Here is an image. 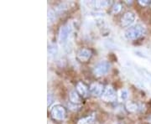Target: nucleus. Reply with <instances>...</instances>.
I'll use <instances>...</instances> for the list:
<instances>
[{
  "label": "nucleus",
  "instance_id": "423d86ee",
  "mask_svg": "<svg viewBox=\"0 0 151 124\" xmlns=\"http://www.w3.org/2000/svg\"><path fill=\"white\" fill-rule=\"evenodd\" d=\"M135 15L132 12H127L124 14L121 19V25L124 28L129 27L130 25L134 22Z\"/></svg>",
  "mask_w": 151,
  "mask_h": 124
},
{
  "label": "nucleus",
  "instance_id": "39448f33",
  "mask_svg": "<svg viewBox=\"0 0 151 124\" xmlns=\"http://www.w3.org/2000/svg\"><path fill=\"white\" fill-rule=\"evenodd\" d=\"M102 98H103V100H104L105 102H114L116 99V92L113 87H111V86L106 87L104 90V92L102 95Z\"/></svg>",
  "mask_w": 151,
  "mask_h": 124
},
{
  "label": "nucleus",
  "instance_id": "0eeeda50",
  "mask_svg": "<svg viewBox=\"0 0 151 124\" xmlns=\"http://www.w3.org/2000/svg\"><path fill=\"white\" fill-rule=\"evenodd\" d=\"M70 32V28L69 25H64L60 28L59 32V41L60 44H65L68 37H69V34Z\"/></svg>",
  "mask_w": 151,
  "mask_h": 124
},
{
  "label": "nucleus",
  "instance_id": "ddd939ff",
  "mask_svg": "<svg viewBox=\"0 0 151 124\" xmlns=\"http://www.w3.org/2000/svg\"><path fill=\"white\" fill-rule=\"evenodd\" d=\"M93 121V117L92 116H88L86 118H81L78 122L77 124H91Z\"/></svg>",
  "mask_w": 151,
  "mask_h": 124
},
{
  "label": "nucleus",
  "instance_id": "9d476101",
  "mask_svg": "<svg viewBox=\"0 0 151 124\" xmlns=\"http://www.w3.org/2000/svg\"><path fill=\"white\" fill-rule=\"evenodd\" d=\"M70 102L74 104H78L81 102V96L77 93V92L76 91H72L70 93Z\"/></svg>",
  "mask_w": 151,
  "mask_h": 124
},
{
  "label": "nucleus",
  "instance_id": "aec40b11",
  "mask_svg": "<svg viewBox=\"0 0 151 124\" xmlns=\"http://www.w3.org/2000/svg\"><path fill=\"white\" fill-rule=\"evenodd\" d=\"M150 123H151V119H150Z\"/></svg>",
  "mask_w": 151,
  "mask_h": 124
},
{
  "label": "nucleus",
  "instance_id": "a211bd4d",
  "mask_svg": "<svg viewBox=\"0 0 151 124\" xmlns=\"http://www.w3.org/2000/svg\"><path fill=\"white\" fill-rule=\"evenodd\" d=\"M139 4H140L142 6H146L150 4L151 2L150 1H149V0H144V1H139Z\"/></svg>",
  "mask_w": 151,
  "mask_h": 124
},
{
  "label": "nucleus",
  "instance_id": "f3484780",
  "mask_svg": "<svg viewBox=\"0 0 151 124\" xmlns=\"http://www.w3.org/2000/svg\"><path fill=\"white\" fill-rule=\"evenodd\" d=\"M55 19V14L52 11H50L48 13V19L50 22H53Z\"/></svg>",
  "mask_w": 151,
  "mask_h": 124
},
{
  "label": "nucleus",
  "instance_id": "dca6fc26",
  "mask_svg": "<svg viewBox=\"0 0 151 124\" xmlns=\"http://www.w3.org/2000/svg\"><path fill=\"white\" fill-rule=\"evenodd\" d=\"M129 97V93H128V91L127 90H123L122 92H121V98L123 99V100H125V99H127Z\"/></svg>",
  "mask_w": 151,
  "mask_h": 124
},
{
  "label": "nucleus",
  "instance_id": "2eb2a0df",
  "mask_svg": "<svg viewBox=\"0 0 151 124\" xmlns=\"http://www.w3.org/2000/svg\"><path fill=\"white\" fill-rule=\"evenodd\" d=\"M120 10H121V5H120L119 4H116L115 5L113 6V13L118 14Z\"/></svg>",
  "mask_w": 151,
  "mask_h": 124
},
{
  "label": "nucleus",
  "instance_id": "4468645a",
  "mask_svg": "<svg viewBox=\"0 0 151 124\" xmlns=\"http://www.w3.org/2000/svg\"><path fill=\"white\" fill-rule=\"evenodd\" d=\"M48 52L50 55H55L57 53V49L55 44H50L48 48Z\"/></svg>",
  "mask_w": 151,
  "mask_h": 124
},
{
  "label": "nucleus",
  "instance_id": "f03ea898",
  "mask_svg": "<svg viewBox=\"0 0 151 124\" xmlns=\"http://www.w3.org/2000/svg\"><path fill=\"white\" fill-rule=\"evenodd\" d=\"M51 117L54 120L62 121L66 117V111L64 107L60 105H56L51 110Z\"/></svg>",
  "mask_w": 151,
  "mask_h": 124
},
{
  "label": "nucleus",
  "instance_id": "20e7f679",
  "mask_svg": "<svg viewBox=\"0 0 151 124\" xmlns=\"http://www.w3.org/2000/svg\"><path fill=\"white\" fill-rule=\"evenodd\" d=\"M92 52L89 49H81L76 54V58L81 62H86L91 59Z\"/></svg>",
  "mask_w": 151,
  "mask_h": 124
},
{
  "label": "nucleus",
  "instance_id": "7ed1b4c3",
  "mask_svg": "<svg viewBox=\"0 0 151 124\" xmlns=\"http://www.w3.org/2000/svg\"><path fill=\"white\" fill-rule=\"evenodd\" d=\"M110 69V64L108 61H101L94 68V74L97 76H101L107 74Z\"/></svg>",
  "mask_w": 151,
  "mask_h": 124
},
{
  "label": "nucleus",
  "instance_id": "f8f14e48",
  "mask_svg": "<svg viewBox=\"0 0 151 124\" xmlns=\"http://www.w3.org/2000/svg\"><path fill=\"white\" fill-rule=\"evenodd\" d=\"M111 2L108 1H96V2H92V4L97 7V8H105L108 7V5H110Z\"/></svg>",
  "mask_w": 151,
  "mask_h": 124
},
{
  "label": "nucleus",
  "instance_id": "6ab92c4d",
  "mask_svg": "<svg viewBox=\"0 0 151 124\" xmlns=\"http://www.w3.org/2000/svg\"><path fill=\"white\" fill-rule=\"evenodd\" d=\"M52 102V95L51 94H48V105L50 106Z\"/></svg>",
  "mask_w": 151,
  "mask_h": 124
},
{
  "label": "nucleus",
  "instance_id": "412c9836",
  "mask_svg": "<svg viewBox=\"0 0 151 124\" xmlns=\"http://www.w3.org/2000/svg\"><path fill=\"white\" fill-rule=\"evenodd\" d=\"M119 124H122V123H119Z\"/></svg>",
  "mask_w": 151,
  "mask_h": 124
},
{
  "label": "nucleus",
  "instance_id": "f257e3e1",
  "mask_svg": "<svg viewBox=\"0 0 151 124\" xmlns=\"http://www.w3.org/2000/svg\"><path fill=\"white\" fill-rule=\"evenodd\" d=\"M145 32V28L140 24H137L129 28L124 33V36L128 39H136L139 38L141 35H143Z\"/></svg>",
  "mask_w": 151,
  "mask_h": 124
},
{
  "label": "nucleus",
  "instance_id": "6e6552de",
  "mask_svg": "<svg viewBox=\"0 0 151 124\" xmlns=\"http://www.w3.org/2000/svg\"><path fill=\"white\" fill-rule=\"evenodd\" d=\"M89 90H90V92L92 93L93 96H100V95H103L105 88H104V86L103 84L94 82L90 86Z\"/></svg>",
  "mask_w": 151,
  "mask_h": 124
},
{
  "label": "nucleus",
  "instance_id": "1a4fd4ad",
  "mask_svg": "<svg viewBox=\"0 0 151 124\" xmlns=\"http://www.w3.org/2000/svg\"><path fill=\"white\" fill-rule=\"evenodd\" d=\"M76 92L81 97H86L88 94V87L82 81H79L76 84Z\"/></svg>",
  "mask_w": 151,
  "mask_h": 124
},
{
  "label": "nucleus",
  "instance_id": "9b49d317",
  "mask_svg": "<svg viewBox=\"0 0 151 124\" xmlns=\"http://www.w3.org/2000/svg\"><path fill=\"white\" fill-rule=\"evenodd\" d=\"M126 108L129 112L134 113L138 110V105L136 103L133 102H128L126 103Z\"/></svg>",
  "mask_w": 151,
  "mask_h": 124
}]
</instances>
